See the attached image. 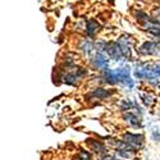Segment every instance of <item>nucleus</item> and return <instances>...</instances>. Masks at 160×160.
I'll list each match as a JSON object with an SVG mask.
<instances>
[{
    "mask_svg": "<svg viewBox=\"0 0 160 160\" xmlns=\"http://www.w3.org/2000/svg\"><path fill=\"white\" fill-rule=\"evenodd\" d=\"M105 51L108 52V55L114 59V60H121L124 57V52L122 49V45L118 42H110L105 45Z\"/></svg>",
    "mask_w": 160,
    "mask_h": 160,
    "instance_id": "nucleus-1",
    "label": "nucleus"
},
{
    "mask_svg": "<svg viewBox=\"0 0 160 160\" xmlns=\"http://www.w3.org/2000/svg\"><path fill=\"white\" fill-rule=\"evenodd\" d=\"M123 141L127 142L128 145H131L132 148L140 149L143 145V136L137 135V133H126V135L123 136Z\"/></svg>",
    "mask_w": 160,
    "mask_h": 160,
    "instance_id": "nucleus-2",
    "label": "nucleus"
},
{
    "mask_svg": "<svg viewBox=\"0 0 160 160\" xmlns=\"http://www.w3.org/2000/svg\"><path fill=\"white\" fill-rule=\"evenodd\" d=\"M158 44L152 42V41H146L145 44H142V46L140 48V52L145 55H152L158 52Z\"/></svg>",
    "mask_w": 160,
    "mask_h": 160,
    "instance_id": "nucleus-3",
    "label": "nucleus"
},
{
    "mask_svg": "<svg viewBox=\"0 0 160 160\" xmlns=\"http://www.w3.org/2000/svg\"><path fill=\"white\" fill-rule=\"evenodd\" d=\"M108 64H109V60L106 57H104L102 54H96V57L92 59V65L95 68H99V69H106L108 68Z\"/></svg>",
    "mask_w": 160,
    "mask_h": 160,
    "instance_id": "nucleus-4",
    "label": "nucleus"
},
{
    "mask_svg": "<svg viewBox=\"0 0 160 160\" xmlns=\"http://www.w3.org/2000/svg\"><path fill=\"white\" fill-rule=\"evenodd\" d=\"M87 143L91 148V150L99 154V155H106V149L105 146L100 142V141H96V140H87Z\"/></svg>",
    "mask_w": 160,
    "mask_h": 160,
    "instance_id": "nucleus-5",
    "label": "nucleus"
},
{
    "mask_svg": "<svg viewBox=\"0 0 160 160\" xmlns=\"http://www.w3.org/2000/svg\"><path fill=\"white\" fill-rule=\"evenodd\" d=\"M123 118L126 119V122H127V123H128L129 126H132V127H140V126H141V123H140V119H138V117H137L136 114L131 113V112L126 113V114L123 115Z\"/></svg>",
    "mask_w": 160,
    "mask_h": 160,
    "instance_id": "nucleus-6",
    "label": "nucleus"
},
{
    "mask_svg": "<svg viewBox=\"0 0 160 160\" xmlns=\"http://www.w3.org/2000/svg\"><path fill=\"white\" fill-rule=\"evenodd\" d=\"M112 95V92L108 90H104V88H95L94 91L90 94V96L95 98V99H106Z\"/></svg>",
    "mask_w": 160,
    "mask_h": 160,
    "instance_id": "nucleus-7",
    "label": "nucleus"
},
{
    "mask_svg": "<svg viewBox=\"0 0 160 160\" xmlns=\"http://www.w3.org/2000/svg\"><path fill=\"white\" fill-rule=\"evenodd\" d=\"M98 30H99V24H98V22H95V21H88V22H87V27H86V32H87V35L94 36L95 32H96Z\"/></svg>",
    "mask_w": 160,
    "mask_h": 160,
    "instance_id": "nucleus-8",
    "label": "nucleus"
},
{
    "mask_svg": "<svg viewBox=\"0 0 160 160\" xmlns=\"http://www.w3.org/2000/svg\"><path fill=\"white\" fill-rule=\"evenodd\" d=\"M141 98H142V100H143V102H145L146 105H152V104H154V101H155L154 96H151V95H149V94L141 95Z\"/></svg>",
    "mask_w": 160,
    "mask_h": 160,
    "instance_id": "nucleus-9",
    "label": "nucleus"
},
{
    "mask_svg": "<svg viewBox=\"0 0 160 160\" xmlns=\"http://www.w3.org/2000/svg\"><path fill=\"white\" fill-rule=\"evenodd\" d=\"M151 137H152V140H154L155 142H159V141H160V132H159V129H158L156 127L151 131Z\"/></svg>",
    "mask_w": 160,
    "mask_h": 160,
    "instance_id": "nucleus-10",
    "label": "nucleus"
}]
</instances>
